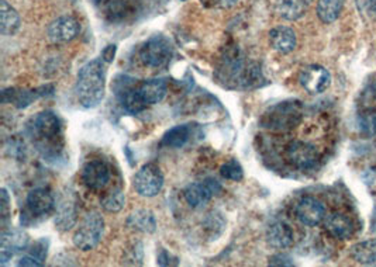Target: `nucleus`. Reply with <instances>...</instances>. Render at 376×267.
Instances as JSON below:
<instances>
[{"label":"nucleus","instance_id":"1","mask_svg":"<svg viewBox=\"0 0 376 267\" xmlns=\"http://www.w3.org/2000/svg\"><path fill=\"white\" fill-rule=\"evenodd\" d=\"M106 71L100 59L83 65L78 73L75 95L83 109H95L105 97Z\"/></svg>","mask_w":376,"mask_h":267},{"label":"nucleus","instance_id":"2","mask_svg":"<svg viewBox=\"0 0 376 267\" xmlns=\"http://www.w3.org/2000/svg\"><path fill=\"white\" fill-rule=\"evenodd\" d=\"M28 133L44 156H57L62 149V123L52 112L37 114L28 124Z\"/></svg>","mask_w":376,"mask_h":267},{"label":"nucleus","instance_id":"3","mask_svg":"<svg viewBox=\"0 0 376 267\" xmlns=\"http://www.w3.org/2000/svg\"><path fill=\"white\" fill-rule=\"evenodd\" d=\"M303 119V106L298 100L281 102L271 106L261 117L264 129L271 131H289Z\"/></svg>","mask_w":376,"mask_h":267},{"label":"nucleus","instance_id":"4","mask_svg":"<svg viewBox=\"0 0 376 267\" xmlns=\"http://www.w3.org/2000/svg\"><path fill=\"white\" fill-rule=\"evenodd\" d=\"M103 231H105L103 217L99 213L92 211L83 218V221L78 227L74 235V245L85 252L92 251L99 245L103 237Z\"/></svg>","mask_w":376,"mask_h":267},{"label":"nucleus","instance_id":"5","mask_svg":"<svg viewBox=\"0 0 376 267\" xmlns=\"http://www.w3.org/2000/svg\"><path fill=\"white\" fill-rule=\"evenodd\" d=\"M171 57H172L171 42L163 35H155L150 38L140 51L141 61L151 68H163L168 65Z\"/></svg>","mask_w":376,"mask_h":267},{"label":"nucleus","instance_id":"6","mask_svg":"<svg viewBox=\"0 0 376 267\" xmlns=\"http://www.w3.org/2000/svg\"><path fill=\"white\" fill-rule=\"evenodd\" d=\"M164 187V174L154 163L144 165L134 176V189L143 197H155Z\"/></svg>","mask_w":376,"mask_h":267},{"label":"nucleus","instance_id":"7","mask_svg":"<svg viewBox=\"0 0 376 267\" xmlns=\"http://www.w3.org/2000/svg\"><path fill=\"white\" fill-rule=\"evenodd\" d=\"M137 82L134 78L122 75L114 82V93L120 100L122 106L131 114H137L146 109V103L140 99L137 90Z\"/></svg>","mask_w":376,"mask_h":267},{"label":"nucleus","instance_id":"8","mask_svg":"<svg viewBox=\"0 0 376 267\" xmlns=\"http://www.w3.org/2000/svg\"><path fill=\"white\" fill-rule=\"evenodd\" d=\"M288 160L300 170L313 169L319 162V150L315 145L305 141H293L286 149Z\"/></svg>","mask_w":376,"mask_h":267},{"label":"nucleus","instance_id":"9","mask_svg":"<svg viewBox=\"0 0 376 267\" xmlns=\"http://www.w3.org/2000/svg\"><path fill=\"white\" fill-rule=\"evenodd\" d=\"M299 83L310 95H320L330 88L331 75L322 65H309L302 69Z\"/></svg>","mask_w":376,"mask_h":267},{"label":"nucleus","instance_id":"10","mask_svg":"<svg viewBox=\"0 0 376 267\" xmlns=\"http://www.w3.org/2000/svg\"><path fill=\"white\" fill-rule=\"evenodd\" d=\"M220 190L221 186L216 179H206L203 182H196L189 184L184 191V196L190 207L197 208L204 206Z\"/></svg>","mask_w":376,"mask_h":267},{"label":"nucleus","instance_id":"11","mask_svg":"<svg viewBox=\"0 0 376 267\" xmlns=\"http://www.w3.org/2000/svg\"><path fill=\"white\" fill-rule=\"evenodd\" d=\"M296 217L306 227H317L326 217V208L315 197H303L296 204Z\"/></svg>","mask_w":376,"mask_h":267},{"label":"nucleus","instance_id":"12","mask_svg":"<svg viewBox=\"0 0 376 267\" xmlns=\"http://www.w3.org/2000/svg\"><path fill=\"white\" fill-rule=\"evenodd\" d=\"M28 244V235L18 230H7L0 238V263L6 265L16 254L24 251Z\"/></svg>","mask_w":376,"mask_h":267},{"label":"nucleus","instance_id":"13","mask_svg":"<svg viewBox=\"0 0 376 267\" xmlns=\"http://www.w3.org/2000/svg\"><path fill=\"white\" fill-rule=\"evenodd\" d=\"M110 180V170L102 160H90L82 169V182L92 190L103 189Z\"/></svg>","mask_w":376,"mask_h":267},{"label":"nucleus","instance_id":"14","mask_svg":"<svg viewBox=\"0 0 376 267\" xmlns=\"http://www.w3.org/2000/svg\"><path fill=\"white\" fill-rule=\"evenodd\" d=\"M25 204L31 217H47L54 210L55 200L47 189L38 187L28 193Z\"/></svg>","mask_w":376,"mask_h":267},{"label":"nucleus","instance_id":"15","mask_svg":"<svg viewBox=\"0 0 376 267\" xmlns=\"http://www.w3.org/2000/svg\"><path fill=\"white\" fill-rule=\"evenodd\" d=\"M79 32V23L71 16H62L48 25V37L54 42L72 41Z\"/></svg>","mask_w":376,"mask_h":267},{"label":"nucleus","instance_id":"16","mask_svg":"<svg viewBox=\"0 0 376 267\" xmlns=\"http://www.w3.org/2000/svg\"><path fill=\"white\" fill-rule=\"evenodd\" d=\"M269 44L279 54H290L298 44L296 32L286 25H278L269 32Z\"/></svg>","mask_w":376,"mask_h":267},{"label":"nucleus","instance_id":"17","mask_svg":"<svg viewBox=\"0 0 376 267\" xmlns=\"http://www.w3.org/2000/svg\"><path fill=\"white\" fill-rule=\"evenodd\" d=\"M326 230L337 239H350L356 232V225L347 214L333 213L326 221Z\"/></svg>","mask_w":376,"mask_h":267},{"label":"nucleus","instance_id":"18","mask_svg":"<svg viewBox=\"0 0 376 267\" xmlns=\"http://www.w3.org/2000/svg\"><path fill=\"white\" fill-rule=\"evenodd\" d=\"M266 242L275 249H286L293 244V231L286 222L276 221L266 230Z\"/></svg>","mask_w":376,"mask_h":267},{"label":"nucleus","instance_id":"19","mask_svg":"<svg viewBox=\"0 0 376 267\" xmlns=\"http://www.w3.org/2000/svg\"><path fill=\"white\" fill-rule=\"evenodd\" d=\"M76 204H78V201L72 193L66 194L61 200L59 207H58V213H57V218H55V224L59 230L68 231L75 225L76 213H78Z\"/></svg>","mask_w":376,"mask_h":267},{"label":"nucleus","instance_id":"20","mask_svg":"<svg viewBox=\"0 0 376 267\" xmlns=\"http://www.w3.org/2000/svg\"><path fill=\"white\" fill-rule=\"evenodd\" d=\"M139 96L146 105L161 103L167 95V83L164 79L144 81L137 86Z\"/></svg>","mask_w":376,"mask_h":267},{"label":"nucleus","instance_id":"21","mask_svg":"<svg viewBox=\"0 0 376 267\" xmlns=\"http://www.w3.org/2000/svg\"><path fill=\"white\" fill-rule=\"evenodd\" d=\"M275 10L279 17L288 21H296L302 18L307 11L306 0H276Z\"/></svg>","mask_w":376,"mask_h":267},{"label":"nucleus","instance_id":"22","mask_svg":"<svg viewBox=\"0 0 376 267\" xmlns=\"http://www.w3.org/2000/svg\"><path fill=\"white\" fill-rule=\"evenodd\" d=\"M20 27V16L6 0L0 1V31L3 35H13Z\"/></svg>","mask_w":376,"mask_h":267},{"label":"nucleus","instance_id":"23","mask_svg":"<svg viewBox=\"0 0 376 267\" xmlns=\"http://www.w3.org/2000/svg\"><path fill=\"white\" fill-rule=\"evenodd\" d=\"M129 227L140 232L153 234L157 230V220L150 210H139L133 213L127 220Z\"/></svg>","mask_w":376,"mask_h":267},{"label":"nucleus","instance_id":"24","mask_svg":"<svg viewBox=\"0 0 376 267\" xmlns=\"http://www.w3.org/2000/svg\"><path fill=\"white\" fill-rule=\"evenodd\" d=\"M357 113L376 114V75L365 83L357 100Z\"/></svg>","mask_w":376,"mask_h":267},{"label":"nucleus","instance_id":"25","mask_svg":"<svg viewBox=\"0 0 376 267\" xmlns=\"http://www.w3.org/2000/svg\"><path fill=\"white\" fill-rule=\"evenodd\" d=\"M351 256L364 266H376V239L357 244L351 248Z\"/></svg>","mask_w":376,"mask_h":267},{"label":"nucleus","instance_id":"26","mask_svg":"<svg viewBox=\"0 0 376 267\" xmlns=\"http://www.w3.org/2000/svg\"><path fill=\"white\" fill-rule=\"evenodd\" d=\"M344 1L346 0H319L317 1L319 18L326 24L334 23L343 11Z\"/></svg>","mask_w":376,"mask_h":267},{"label":"nucleus","instance_id":"27","mask_svg":"<svg viewBox=\"0 0 376 267\" xmlns=\"http://www.w3.org/2000/svg\"><path fill=\"white\" fill-rule=\"evenodd\" d=\"M190 134L192 130L188 124L177 126L170 131H167L163 136V145L168 148H182L188 142Z\"/></svg>","mask_w":376,"mask_h":267},{"label":"nucleus","instance_id":"28","mask_svg":"<svg viewBox=\"0 0 376 267\" xmlns=\"http://www.w3.org/2000/svg\"><path fill=\"white\" fill-rule=\"evenodd\" d=\"M41 89L37 90H21V92H16V90H8L10 92V103H13L16 107L23 109L27 107L33 103V100L45 96L47 92H40Z\"/></svg>","mask_w":376,"mask_h":267},{"label":"nucleus","instance_id":"29","mask_svg":"<svg viewBox=\"0 0 376 267\" xmlns=\"http://www.w3.org/2000/svg\"><path fill=\"white\" fill-rule=\"evenodd\" d=\"M126 204V197L124 193L120 189H114L102 198V207L107 213H119L124 208Z\"/></svg>","mask_w":376,"mask_h":267},{"label":"nucleus","instance_id":"30","mask_svg":"<svg viewBox=\"0 0 376 267\" xmlns=\"http://www.w3.org/2000/svg\"><path fill=\"white\" fill-rule=\"evenodd\" d=\"M220 173L225 180H233V182H240L244 177V170L242 166L237 159H231L225 162L220 167Z\"/></svg>","mask_w":376,"mask_h":267},{"label":"nucleus","instance_id":"31","mask_svg":"<svg viewBox=\"0 0 376 267\" xmlns=\"http://www.w3.org/2000/svg\"><path fill=\"white\" fill-rule=\"evenodd\" d=\"M47 248H48V241H45V239H40L38 242H35V244L33 245L30 255L34 256V258H35L37 261H40L41 263H44V261H45V258H47V251H48Z\"/></svg>","mask_w":376,"mask_h":267},{"label":"nucleus","instance_id":"32","mask_svg":"<svg viewBox=\"0 0 376 267\" xmlns=\"http://www.w3.org/2000/svg\"><path fill=\"white\" fill-rule=\"evenodd\" d=\"M293 261L290 256L285 255V254H278V255H274L271 259H269V266H293Z\"/></svg>","mask_w":376,"mask_h":267},{"label":"nucleus","instance_id":"33","mask_svg":"<svg viewBox=\"0 0 376 267\" xmlns=\"http://www.w3.org/2000/svg\"><path fill=\"white\" fill-rule=\"evenodd\" d=\"M206 7H230L233 6L237 0H200Z\"/></svg>","mask_w":376,"mask_h":267},{"label":"nucleus","instance_id":"34","mask_svg":"<svg viewBox=\"0 0 376 267\" xmlns=\"http://www.w3.org/2000/svg\"><path fill=\"white\" fill-rule=\"evenodd\" d=\"M358 6L361 7V10L372 14L376 17V0H358Z\"/></svg>","mask_w":376,"mask_h":267},{"label":"nucleus","instance_id":"35","mask_svg":"<svg viewBox=\"0 0 376 267\" xmlns=\"http://www.w3.org/2000/svg\"><path fill=\"white\" fill-rule=\"evenodd\" d=\"M44 263H41L40 261H37L34 256L31 255H27V256H23L20 261H18V266L24 267H40L42 266Z\"/></svg>","mask_w":376,"mask_h":267},{"label":"nucleus","instance_id":"36","mask_svg":"<svg viewBox=\"0 0 376 267\" xmlns=\"http://www.w3.org/2000/svg\"><path fill=\"white\" fill-rule=\"evenodd\" d=\"M116 51H117V47L116 45H107L103 52H102V61H106V62H113L114 57H116Z\"/></svg>","mask_w":376,"mask_h":267},{"label":"nucleus","instance_id":"37","mask_svg":"<svg viewBox=\"0 0 376 267\" xmlns=\"http://www.w3.org/2000/svg\"><path fill=\"white\" fill-rule=\"evenodd\" d=\"M8 194L6 191V189H1V215L3 218H7V214H8Z\"/></svg>","mask_w":376,"mask_h":267},{"label":"nucleus","instance_id":"38","mask_svg":"<svg viewBox=\"0 0 376 267\" xmlns=\"http://www.w3.org/2000/svg\"><path fill=\"white\" fill-rule=\"evenodd\" d=\"M307 3H312V1H316V0H306Z\"/></svg>","mask_w":376,"mask_h":267},{"label":"nucleus","instance_id":"39","mask_svg":"<svg viewBox=\"0 0 376 267\" xmlns=\"http://www.w3.org/2000/svg\"><path fill=\"white\" fill-rule=\"evenodd\" d=\"M181 1H187V0H181Z\"/></svg>","mask_w":376,"mask_h":267}]
</instances>
